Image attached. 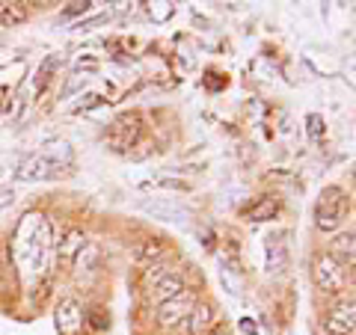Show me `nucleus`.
<instances>
[{
	"label": "nucleus",
	"instance_id": "18",
	"mask_svg": "<svg viewBox=\"0 0 356 335\" xmlns=\"http://www.w3.org/2000/svg\"><path fill=\"white\" fill-rule=\"evenodd\" d=\"M57 65H60V57H57V54H54V57H48V60L42 63V69H39V74H36V92H42V89L48 86V81H51V72L57 69Z\"/></svg>",
	"mask_w": 356,
	"mask_h": 335
},
{
	"label": "nucleus",
	"instance_id": "10",
	"mask_svg": "<svg viewBox=\"0 0 356 335\" xmlns=\"http://www.w3.org/2000/svg\"><path fill=\"white\" fill-rule=\"evenodd\" d=\"M184 291V279L178 276L175 270L172 273H166L163 279H158V282L152 285V297H154V303H166V300H172V297H178Z\"/></svg>",
	"mask_w": 356,
	"mask_h": 335
},
{
	"label": "nucleus",
	"instance_id": "21",
	"mask_svg": "<svg viewBox=\"0 0 356 335\" xmlns=\"http://www.w3.org/2000/svg\"><path fill=\"white\" fill-rule=\"evenodd\" d=\"M140 255H143V259H161V255H163V243L161 240H149L146 247L140 250Z\"/></svg>",
	"mask_w": 356,
	"mask_h": 335
},
{
	"label": "nucleus",
	"instance_id": "16",
	"mask_svg": "<svg viewBox=\"0 0 356 335\" xmlns=\"http://www.w3.org/2000/svg\"><path fill=\"white\" fill-rule=\"evenodd\" d=\"M0 21H3V24H24V21H27V6L3 0V13H0Z\"/></svg>",
	"mask_w": 356,
	"mask_h": 335
},
{
	"label": "nucleus",
	"instance_id": "2",
	"mask_svg": "<svg viewBox=\"0 0 356 335\" xmlns=\"http://www.w3.org/2000/svg\"><path fill=\"white\" fill-rule=\"evenodd\" d=\"M348 214V193L341 187H324L315 202V226L321 231H332L344 222Z\"/></svg>",
	"mask_w": 356,
	"mask_h": 335
},
{
	"label": "nucleus",
	"instance_id": "4",
	"mask_svg": "<svg viewBox=\"0 0 356 335\" xmlns=\"http://www.w3.org/2000/svg\"><path fill=\"white\" fill-rule=\"evenodd\" d=\"M312 276H315V285L321 291L327 294H341L344 291V270L336 259H330V255H318L315 259V267H312Z\"/></svg>",
	"mask_w": 356,
	"mask_h": 335
},
{
	"label": "nucleus",
	"instance_id": "7",
	"mask_svg": "<svg viewBox=\"0 0 356 335\" xmlns=\"http://www.w3.org/2000/svg\"><path fill=\"white\" fill-rule=\"evenodd\" d=\"M83 327V309L77 300L72 297H65L60 300V306H57V329L60 335H77Z\"/></svg>",
	"mask_w": 356,
	"mask_h": 335
},
{
	"label": "nucleus",
	"instance_id": "17",
	"mask_svg": "<svg viewBox=\"0 0 356 335\" xmlns=\"http://www.w3.org/2000/svg\"><path fill=\"white\" fill-rule=\"evenodd\" d=\"M74 264L81 267V270H83V267H86V270H95V264H98V247H95V243H86V247L77 252Z\"/></svg>",
	"mask_w": 356,
	"mask_h": 335
},
{
	"label": "nucleus",
	"instance_id": "11",
	"mask_svg": "<svg viewBox=\"0 0 356 335\" xmlns=\"http://www.w3.org/2000/svg\"><path fill=\"white\" fill-rule=\"evenodd\" d=\"M83 247H86V238H83V231L69 229V231L63 234V240H60V264H63V267L74 264L77 252H81Z\"/></svg>",
	"mask_w": 356,
	"mask_h": 335
},
{
	"label": "nucleus",
	"instance_id": "13",
	"mask_svg": "<svg viewBox=\"0 0 356 335\" xmlns=\"http://www.w3.org/2000/svg\"><path fill=\"white\" fill-rule=\"evenodd\" d=\"M39 154H44V158H48L54 166H69L72 163V146L65 140H51V142H44V149L39 152Z\"/></svg>",
	"mask_w": 356,
	"mask_h": 335
},
{
	"label": "nucleus",
	"instance_id": "14",
	"mask_svg": "<svg viewBox=\"0 0 356 335\" xmlns=\"http://www.w3.org/2000/svg\"><path fill=\"white\" fill-rule=\"evenodd\" d=\"M353 231L348 229V231H344V234H339V238L336 240H332V252H327L330 255V259H336L339 264H353Z\"/></svg>",
	"mask_w": 356,
	"mask_h": 335
},
{
	"label": "nucleus",
	"instance_id": "23",
	"mask_svg": "<svg viewBox=\"0 0 356 335\" xmlns=\"http://www.w3.org/2000/svg\"><path fill=\"white\" fill-rule=\"evenodd\" d=\"M104 98L102 95H95V92H89V95H81V104H74V110H89V107H98Z\"/></svg>",
	"mask_w": 356,
	"mask_h": 335
},
{
	"label": "nucleus",
	"instance_id": "28",
	"mask_svg": "<svg viewBox=\"0 0 356 335\" xmlns=\"http://www.w3.org/2000/svg\"><path fill=\"white\" fill-rule=\"evenodd\" d=\"M0 13H3V0H0Z\"/></svg>",
	"mask_w": 356,
	"mask_h": 335
},
{
	"label": "nucleus",
	"instance_id": "20",
	"mask_svg": "<svg viewBox=\"0 0 356 335\" xmlns=\"http://www.w3.org/2000/svg\"><path fill=\"white\" fill-rule=\"evenodd\" d=\"M306 131H309V140L318 142L321 137H324V131H327V128H324V119H321L318 113H309V116H306Z\"/></svg>",
	"mask_w": 356,
	"mask_h": 335
},
{
	"label": "nucleus",
	"instance_id": "1",
	"mask_svg": "<svg viewBox=\"0 0 356 335\" xmlns=\"http://www.w3.org/2000/svg\"><path fill=\"white\" fill-rule=\"evenodd\" d=\"M15 252L30 276H42L51 259V226L42 214H27L15 231Z\"/></svg>",
	"mask_w": 356,
	"mask_h": 335
},
{
	"label": "nucleus",
	"instance_id": "27",
	"mask_svg": "<svg viewBox=\"0 0 356 335\" xmlns=\"http://www.w3.org/2000/svg\"><path fill=\"white\" fill-rule=\"evenodd\" d=\"M211 335H229L226 329H214V332H211Z\"/></svg>",
	"mask_w": 356,
	"mask_h": 335
},
{
	"label": "nucleus",
	"instance_id": "12",
	"mask_svg": "<svg viewBox=\"0 0 356 335\" xmlns=\"http://www.w3.org/2000/svg\"><path fill=\"white\" fill-rule=\"evenodd\" d=\"M214 306H208V303H196L193 311H191V318H187V327H191V335H205L211 327H214Z\"/></svg>",
	"mask_w": 356,
	"mask_h": 335
},
{
	"label": "nucleus",
	"instance_id": "6",
	"mask_svg": "<svg viewBox=\"0 0 356 335\" xmlns=\"http://www.w3.org/2000/svg\"><path fill=\"white\" fill-rule=\"evenodd\" d=\"M324 327H327L330 335H356V306H353V300L332 309L327 315V320H324Z\"/></svg>",
	"mask_w": 356,
	"mask_h": 335
},
{
	"label": "nucleus",
	"instance_id": "9",
	"mask_svg": "<svg viewBox=\"0 0 356 335\" xmlns=\"http://www.w3.org/2000/svg\"><path fill=\"white\" fill-rule=\"evenodd\" d=\"M54 172H57V166L44 158V154H30L24 166L18 170V178L21 181H42V178H51Z\"/></svg>",
	"mask_w": 356,
	"mask_h": 335
},
{
	"label": "nucleus",
	"instance_id": "26",
	"mask_svg": "<svg viewBox=\"0 0 356 335\" xmlns=\"http://www.w3.org/2000/svg\"><path fill=\"white\" fill-rule=\"evenodd\" d=\"M110 15H98V18H89V21H81V24H77V30H89V27H98V24H104Z\"/></svg>",
	"mask_w": 356,
	"mask_h": 335
},
{
	"label": "nucleus",
	"instance_id": "8",
	"mask_svg": "<svg viewBox=\"0 0 356 335\" xmlns=\"http://www.w3.org/2000/svg\"><path fill=\"white\" fill-rule=\"evenodd\" d=\"M140 208L152 214L154 220H166V222H184L191 217V211L181 208L178 202H170V199H143Z\"/></svg>",
	"mask_w": 356,
	"mask_h": 335
},
{
	"label": "nucleus",
	"instance_id": "3",
	"mask_svg": "<svg viewBox=\"0 0 356 335\" xmlns=\"http://www.w3.org/2000/svg\"><path fill=\"white\" fill-rule=\"evenodd\" d=\"M140 131H143V119L140 113H122L113 119V125L107 131V146L113 152H131V146L140 140Z\"/></svg>",
	"mask_w": 356,
	"mask_h": 335
},
{
	"label": "nucleus",
	"instance_id": "25",
	"mask_svg": "<svg viewBox=\"0 0 356 335\" xmlns=\"http://www.w3.org/2000/svg\"><path fill=\"white\" fill-rule=\"evenodd\" d=\"M89 6H92V3H86V0H83V3H69V9H65V18H72V15H81V13H89Z\"/></svg>",
	"mask_w": 356,
	"mask_h": 335
},
{
	"label": "nucleus",
	"instance_id": "5",
	"mask_svg": "<svg viewBox=\"0 0 356 335\" xmlns=\"http://www.w3.org/2000/svg\"><path fill=\"white\" fill-rule=\"evenodd\" d=\"M193 306H196V297H193V291H187V288H184L178 297L166 300V303L158 306V320L163 323V327H175V323H181V320L191 318Z\"/></svg>",
	"mask_w": 356,
	"mask_h": 335
},
{
	"label": "nucleus",
	"instance_id": "15",
	"mask_svg": "<svg viewBox=\"0 0 356 335\" xmlns=\"http://www.w3.org/2000/svg\"><path fill=\"white\" fill-rule=\"evenodd\" d=\"M276 214H280V202H276V199H270V196H264V199H259L255 205L247 208V220H252V222L273 220Z\"/></svg>",
	"mask_w": 356,
	"mask_h": 335
},
{
	"label": "nucleus",
	"instance_id": "22",
	"mask_svg": "<svg viewBox=\"0 0 356 335\" xmlns=\"http://www.w3.org/2000/svg\"><path fill=\"white\" fill-rule=\"evenodd\" d=\"M166 273H172V267H170V264H154L152 270L146 273V282H149V285H154V282H158V279H163Z\"/></svg>",
	"mask_w": 356,
	"mask_h": 335
},
{
	"label": "nucleus",
	"instance_id": "24",
	"mask_svg": "<svg viewBox=\"0 0 356 335\" xmlns=\"http://www.w3.org/2000/svg\"><path fill=\"white\" fill-rule=\"evenodd\" d=\"M154 184H158V187H170V190H184V193L191 190V184H187V181H175V178H158Z\"/></svg>",
	"mask_w": 356,
	"mask_h": 335
},
{
	"label": "nucleus",
	"instance_id": "19",
	"mask_svg": "<svg viewBox=\"0 0 356 335\" xmlns=\"http://www.w3.org/2000/svg\"><path fill=\"white\" fill-rule=\"evenodd\" d=\"M149 15L152 21H166V18H172L175 15V3H170V0H158V3H149Z\"/></svg>",
	"mask_w": 356,
	"mask_h": 335
}]
</instances>
